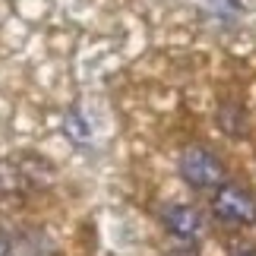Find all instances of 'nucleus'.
<instances>
[{
  "mask_svg": "<svg viewBox=\"0 0 256 256\" xmlns=\"http://www.w3.org/2000/svg\"><path fill=\"white\" fill-rule=\"evenodd\" d=\"M177 171H180L184 184L193 186V190H218L224 184V162L215 152H209L206 146L184 149L180 162H177Z\"/></svg>",
  "mask_w": 256,
  "mask_h": 256,
  "instance_id": "nucleus-1",
  "label": "nucleus"
},
{
  "mask_svg": "<svg viewBox=\"0 0 256 256\" xmlns=\"http://www.w3.org/2000/svg\"><path fill=\"white\" fill-rule=\"evenodd\" d=\"M215 218L231 228H247L256 222V196L240 184H222L212 200Z\"/></svg>",
  "mask_w": 256,
  "mask_h": 256,
  "instance_id": "nucleus-2",
  "label": "nucleus"
},
{
  "mask_svg": "<svg viewBox=\"0 0 256 256\" xmlns=\"http://www.w3.org/2000/svg\"><path fill=\"white\" fill-rule=\"evenodd\" d=\"M164 228H168V234H174L177 240L193 244L206 234V218L193 206H168V209H164Z\"/></svg>",
  "mask_w": 256,
  "mask_h": 256,
  "instance_id": "nucleus-3",
  "label": "nucleus"
},
{
  "mask_svg": "<svg viewBox=\"0 0 256 256\" xmlns=\"http://www.w3.org/2000/svg\"><path fill=\"white\" fill-rule=\"evenodd\" d=\"M64 133L70 136L73 142H86L88 136H92V126H88L86 117L73 108V111H66V117H64Z\"/></svg>",
  "mask_w": 256,
  "mask_h": 256,
  "instance_id": "nucleus-4",
  "label": "nucleus"
},
{
  "mask_svg": "<svg viewBox=\"0 0 256 256\" xmlns=\"http://www.w3.org/2000/svg\"><path fill=\"white\" fill-rule=\"evenodd\" d=\"M0 256H13V240L4 228H0Z\"/></svg>",
  "mask_w": 256,
  "mask_h": 256,
  "instance_id": "nucleus-5",
  "label": "nucleus"
},
{
  "mask_svg": "<svg viewBox=\"0 0 256 256\" xmlns=\"http://www.w3.org/2000/svg\"><path fill=\"white\" fill-rule=\"evenodd\" d=\"M234 256H256V247L244 244V247H234Z\"/></svg>",
  "mask_w": 256,
  "mask_h": 256,
  "instance_id": "nucleus-6",
  "label": "nucleus"
},
{
  "mask_svg": "<svg viewBox=\"0 0 256 256\" xmlns=\"http://www.w3.org/2000/svg\"><path fill=\"white\" fill-rule=\"evenodd\" d=\"M168 256H196V250H171Z\"/></svg>",
  "mask_w": 256,
  "mask_h": 256,
  "instance_id": "nucleus-7",
  "label": "nucleus"
}]
</instances>
